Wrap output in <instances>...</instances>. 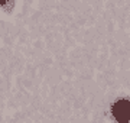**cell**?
Instances as JSON below:
<instances>
[{"mask_svg": "<svg viewBox=\"0 0 130 123\" xmlns=\"http://www.w3.org/2000/svg\"><path fill=\"white\" fill-rule=\"evenodd\" d=\"M113 116L119 123H129L130 122V101L127 100H119L113 106Z\"/></svg>", "mask_w": 130, "mask_h": 123, "instance_id": "cell-1", "label": "cell"}, {"mask_svg": "<svg viewBox=\"0 0 130 123\" xmlns=\"http://www.w3.org/2000/svg\"><path fill=\"white\" fill-rule=\"evenodd\" d=\"M12 2H13V0H0V6H3V7H10V6H12Z\"/></svg>", "mask_w": 130, "mask_h": 123, "instance_id": "cell-2", "label": "cell"}]
</instances>
